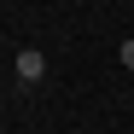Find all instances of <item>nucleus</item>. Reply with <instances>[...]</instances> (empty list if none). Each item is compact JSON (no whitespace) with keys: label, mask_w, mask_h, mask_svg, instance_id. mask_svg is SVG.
I'll use <instances>...</instances> for the list:
<instances>
[{"label":"nucleus","mask_w":134,"mask_h":134,"mask_svg":"<svg viewBox=\"0 0 134 134\" xmlns=\"http://www.w3.org/2000/svg\"><path fill=\"white\" fill-rule=\"evenodd\" d=\"M41 76H47V53H41V47H24V53H18V82L35 87Z\"/></svg>","instance_id":"nucleus-1"},{"label":"nucleus","mask_w":134,"mask_h":134,"mask_svg":"<svg viewBox=\"0 0 134 134\" xmlns=\"http://www.w3.org/2000/svg\"><path fill=\"white\" fill-rule=\"evenodd\" d=\"M117 64H122V70H134V35H128L122 47H117Z\"/></svg>","instance_id":"nucleus-2"}]
</instances>
